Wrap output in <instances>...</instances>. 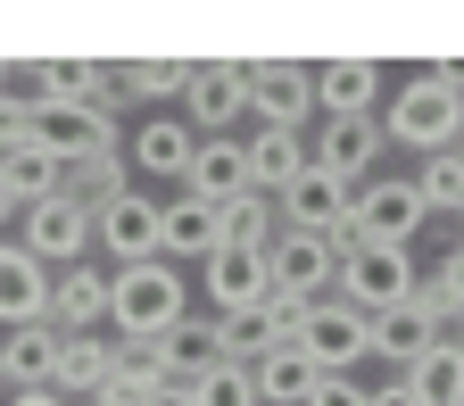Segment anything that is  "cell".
Masks as SVG:
<instances>
[{
    "label": "cell",
    "instance_id": "obj_1",
    "mask_svg": "<svg viewBox=\"0 0 464 406\" xmlns=\"http://www.w3.org/2000/svg\"><path fill=\"white\" fill-rule=\"evenodd\" d=\"M191 315V282L174 257H150V266H125V274H108V332L116 340H166L174 324Z\"/></svg>",
    "mask_w": 464,
    "mask_h": 406
},
{
    "label": "cell",
    "instance_id": "obj_2",
    "mask_svg": "<svg viewBox=\"0 0 464 406\" xmlns=\"http://www.w3.org/2000/svg\"><path fill=\"white\" fill-rule=\"evenodd\" d=\"M382 133H390L398 150H415V158L456 150V133H464V92H456V83H440V75L423 67L415 83H398V92H390V108H382Z\"/></svg>",
    "mask_w": 464,
    "mask_h": 406
},
{
    "label": "cell",
    "instance_id": "obj_3",
    "mask_svg": "<svg viewBox=\"0 0 464 406\" xmlns=\"http://www.w3.org/2000/svg\"><path fill=\"white\" fill-rule=\"evenodd\" d=\"M423 191H415V174H406V183H390V174H373V183L357 191V208H348V224L332 232L340 249H406L423 232Z\"/></svg>",
    "mask_w": 464,
    "mask_h": 406
},
{
    "label": "cell",
    "instance_id": "obj_4",
    "mask_svg": "<svg viewBox=\"0 0 464 406\" xmlns=\"http://www.w3.org/2000/svg\"><path fill=\"white\" fill-rule=\"evenodd\" d=\"M415 290H423V274H415V257H406V249H340V282H332V299H348L365 324L390 315L398 299H415Z\"/></svg>",
    "mask_w": 464,
    "mask_h": 406
},
{
    "label": "cell",
    "instance_id": "obj_5",
    "mask_svg": "<svg viewBox=\"0 0 464 406\" xmlns=\"http://www.w3.org/2000/svg\"><path fill=\"white\" fill-rule=\"evenodd\" d=\"M266 274H274L282 307H315V299H332V282H340V241H332V232H282V241L266 249Z\"/></svg>",
    "mask_w": 464,
    "mask_h": 406
},
{
    "label": "cell",
    "instance_id": "obj_6",
    "mask_svg": "<svg viewBox=\"0 0 464 406\" xmlns=\"http://www.w3.org/2000/svg\"><path fill=\"white\" fill-rule=\"evenodd\" d=\"M183 116L191 133L216 141L249 116V58H191V92H183Z\"/></svg>",
    "mask_w": 464,
    "mask_h": 406
},
{
    "label": "cell",
    "instance_id": "obj_7",
    "mask_svg": "<svg viewBox=\"0 0 464 406\" xmlns=\"http://www.w3.org/2000/svg\"><path fill=\"white\" fill-rule=\"evenodd\" d=\"M158 232H166V199H150V191H125L116 208H100V216H92V241L108 249V274L166 257V249H158Z\"/></svg>",
    "mask_w": 464,
    "mask_h": 406
},
{
    "label": "cell",
    "instance_id": "obj_8",
    "mask_svg": "<svg viewBox=\"0 0 464 406\" xmlns=\"http://www.w3.org/2000/svg\"><path fill=\"white\" fill-rule=\"evenodd\" d=\"M290 348H307L315 373H348L357 357H373V324L348 307V299H315V307L299 315V340H290Z\"/></svg>",
    "mask_w": 464,
    "mask_h": 406
},
{
    "label": "cell",
    "instance_id": "obj_9",
    "mask_svg": "<svg viewBox=\"0 0 464 406\" xmlns=\"http://www.w3.org/2000/svg\"><path fill=\"white\" fill-rule=\"evenodd\" d=\"M17 249H34L50 274H67V266H83L100 241H92V208H75V199H50V208H25L17 216Z\"/></svg>",
    "mask_w": 464,
    "mask_h": 406
},
{
    "label": "cell",
    "instance_id": "obj_10",
    "mask_svg": "<svg viewBox=\"0 0 464 406\" xmlns=\"http://www.w3.org/2000/svg\"><path fill=\"white\" fill-rule=\"evenodd\" d=\"M34 150H50L58 166L108 158V150H116V116H108V108H58V100H34Z\"/></svg>",
    "mask_w": 464,
    "mask_h": 406
},
{
    "label": "cell",
    "instance_id": "obj_11",
    "mask_svg": "<svg viewBox=\"0 0 464 406\" xmlns=\"http://www.w3.org/2000/svg\"><path fill=\"white\" fill-rule=\"evenodd\" d=\"M307 108H315V67H299V58H249V116L257 125L299 133Z\"/></svg>",
    "mask_w": 464,
    "mask_h": 406
},
{
    "label": "cell",
    "instance_id": "obj_12",
    "mask_svg": "<svg viewBox=\"0 0 464 406\" xmlns=\"http://www.w3.org/2000/svg\"><path fill=\"white\" fill-rule=\"evenodd\" d=\"M390 150V133H382V116H324L315 125V166L324 174H340V183H373V158Z\"/></svg>",
    "mask_w": 464,
    "mask_h": 406
},
{
    "label": "cell",
    "instance_id": "obj_13",
    "mask_svg": "<svg viewBox=\"0 0 464 406\" xmlns=\"http://www.w3.org/2000/svg\"><path fill=\"white\" fill-rule=\"evenodd\" d=\"M199 290L216 315H249V307H274V274H266V249H216L199 266Z\"/></svg>",
    "mask_w": 464,
    "mask_h": 406
},
{
    "label": "cell",
    "instance_id": "obj_14",
    "mask_svg": "<svg viewBox=\"0 0 464 406\" xmlns=\"http://www.w3.org/2000/svg\"><path fill=\"white\" fill-rule=\"evenodd\" d=\"M274 208H282V232H340V224H348V208H357V183H340V174L307 166V174H299V183H290Z\"/></svg>",
    "mask_w": 464,
    "mask_h": 406
},
{
    "label": "cell",
    "instance_id": "obj_15",
    "mask_svg": "<svg viewBox=\"0 0 464 406\" xmlns=\"http://www.w3.org/2000/svg\"><path fill=\"white\" fill-rule=\"evenodd\" d=\"M108 373H116V332H67V340H58L50 390L67 398V406H92V398L108 390Z\"/></svg>",
    "mask_w": 464,
    "mask_h": 406
},
{
    "label": "cell",
    "instance_id": "obj_16",
    "mask_svg": "<svg viewBox=\"0 0 464 406\" xmlns=\"http://www.w3.org/2000/svg\"><path fill=\"white\" fill-rule=\"evenodd\" d=\"M158 249H166L174 266H208V257L224 249V208H208L199 191H174V199H166V232H158Z\"/></svg>",
    "mask_w": 464,
    "mask_h": 406
},
{
    "label": "cell",
    "instance_id": "obj_17",
    "mask_svg": "<svg viewBox=\"0 0 464 406\" xmlns=\"http://www.w3.org/2000/svg\"><path fill=\"white\" fill-rule=\"evenodd\" d=\"M17 324H50V266L17 241H0V332Z\"/></svg>",
    "mask_w": 464,
    "mask_h": 406
},
{
    "label": "cell",
    "instance_id": "obj_18",
    "mask_svg": "<svg viewBox=\"0 0 464 406\" xmlns=\"http://www.w3.org/2000/svg\"><path fill=\"white\" fill-rule=\"evenodd\" d=\"M431 348H440V307L423 299V290H415V299H398L390 315H373V357H390L398 373L423 365Z\"/></svg>",
    "mask_w": 464,
    "mask_h": 406
},
{
    "label": "cell",
    "instance_id": "obj_19",
    "mask_svg": "<svg viewBox=\"0 0 464 406\" xmlns=\"http://www.w3.org/2000/svg\"><path fill=\"white\" fill-rule=\"evenodd\" d=\"M183 191H199L208 208H232V199H249L257 183H249V141L241 133H216V141H199V158H191V183Z\"/></svg>",
    "mask_w": 464,
    "mask_h": 406
},
{
    "label": "cell",
    "instance_id": "obj_20",
    "mask_svg": "<svg viewBox=\"0 0 464 406\" xmlns=\"http://www.w3.org/2000/svg\"><path fill=\"white\" fill-rule=\"evenodd\" d=\"M158 365H166V382H183V390L208 382L216 365H232V357H224V324H216V315H183V324L158 340Z\"/></svg>",
    "mask_w": 464,
    "mask_h": 406
},
{
    "label": "cell",
    "instance_id": "obj_21",
    "mask_svg": "<svg viewBox=\"0 0 464 406\" xmlns=\"http://www.w3.org/2000/svg\"><path fill=\"white\" fill-rule=\"evenodd\" d=\"M50 324L58 332H108V266H67L50 274Z\"/></svg>",
    "mask_w": 464,
    "mask_h": 406
},
{
    "label": "cell",
    "instance_id": "obj_22",
    "mask_svg": "<svg viewBox=\"0 0 464 406\" xmlns=\"http://www.w3.org/2000/svg\"><path fill=\"white\" fill-rule=\"evenodd\" d=\"M307 166H315V141H307V133H290V125H257V133H249V183H257L266 199H282Z\"/></svg>",
    "mask_w": 464,
    "mask_h": 406
},
{
    "label": "cell",
    "instance_id": "obj_23",
    "mask_svg": "<svg viewBox=\"0 0 464 406\" xmlns=\"http://www.w3.org/2000/svg\"><path fill=\"white\" fill-rule=\"evenodd\" d=\"M191 158H199L191 116H150V125L133 133V166H141V174H158V183H174V191L191 183Z\"/></svg>",
    "mask_w": 464,
    "mask_h": 406
},
{
    "label": "cell",
    "instance_id": "obj_24",
    "mask_svg": "<svg viewBox=\"0 0 464 406\" xmlns=\"http://www.w3.org/2000/svg\"><path fill=\"white\" fill-rule=\"evenodd\" d=\"M373 100H382V58H324L315 67L324 116H373Z\"/></svg>",
    "mask_w": 464,
    "mask_h": 406
},
{
    "label": "cell",
    "instance_id": "obj_25",
    "mask_svg": "<svg viewBox=\"0 0 464 406\" xmlns=\"http://www.w3.org/2000/svg\"><path fill=\"white\" fill-rule=\"evenodd\" d=\"M0 191H9L17 208H50V199H67V166H58L50 150H9V158H0Z\"/></svg>",
    "mask_w": 464,
    "mask_h": 406
},
{
    "label": "cell",
    "instance_id": "obj_26",
    "mask_svg": "<svg viewBox=\"0 0 464 406\" xmlns=\"http://www.w3.org/2000/svg\"><path fill=\"white\" fill-rule=\"evenodd\" d=\"M249 373H257V398H266V406H307V398H315V382H324V373L307 365V348H290V340H282V348H266Z\"/></svg>",
    "mask_w": 464,
    "mask_h": 406
},
{
    "label": "cell",
    "instance_id": "obj_27",
    "mask_svg": "<svg viewBox=\"0 0 464 406\" xmlns=\"http://www.w3.org/2000/svg\"><path fill=\"white\" fill-rule=\"evenodd\" d=\"M9 340V390H50V373H58V324H17V332H0Z\"/></svg>",
    "mask_w": 464,
    "mask_h": 406
},
{
    "label": "cell",
    "instance_id": "obj_28",
    "mask_svg": "<svg viewBox=\"0 0 464 406\" xmlns=\"http://www.w3.org/2000/svg\"><path fill=\"white\" fill-rule=\"evenodd\" d=\"M125 191H133V158H125V150H108V158H83V166H67V199H75V208H92V216H100V208H116Z\"/></svg>",
    "mask_w": 464,
    "mask_h": 406
},
{
    "label": "cell",
    "instance_id": "obj_29",
    "mask_svg": "<svg viewBox=\"0 0 464 406\" xmlns=\"http://www.w3.org/2000/svg\"><path fill=\"white\" fill-rule=\"evenodd\" d=\"M116 92L125 100H183L191 92V58H116Z\"/></svg>",
    "mask_w": 464,
    "mask_h": 406
},
{
    "label": "cell",
    "instance_id": "obj_30",
    "mask_svg": "<svg viewBox=\"0 0 464 406\" xmlns=\"http://www.w3.org/2000/svg\"><path fill=\"white\" fill-rule=\"evenodd\" d=\"M398 382L415 390L423 406H464V348H456V340H440L431 357H423V365H406Z\"/></svg>",
    "mask_w": 464,
    "mask_h": 406
},
{
    "label": "cell",
    "instance_id": "obj_31",
    "mask_svg": "<svg viewBox=\"0 0 464 406\" xmlns=\"http://www.w3.org/2000/svg\"><path fill=\"white\" fill-rule=\"evenodd\" d=\"M274 241H282V208L266 191H249V199L224 208V249H274Z\"/></svg>",
    "mask_w": 464,
    "mask_h": 406
},
{
    "label": "cell",
    "instance_id": "obj_32",
    "mask_svg": "<svg viewBox=\"0 0 464 406\" xmlns=\"http://www.w3.org/2000/svg\"><path fill=\"white\" fill-rule=\"evenodd\" d=\"M415 191H423V208L456 216V208H464V158H456V150H431V158L415 166Z\"/></svg>",
    "mask_w": 464,
    "mask_h": 406
},
{
    "label": "cell",
    "instance_id": "obj_33",
    "mask_svg": "<svg viewBox=\"0 0 464 406\" xmlns=\"http://www.w3.org/2000/svg\"><path fill=\"white\" fill-rule=\"evenodd\" d=\"M191 406H266L249 365H216L208 382H191Z\"/></svg>",
    "mask_w": 464,
    "mask_h": 406
},
{
    "label": "cell",
    "instance_id": "obj_34",
    "mask_svg": "<svg viewBox=\"0 0 464 406\" xmlns=\"http://www.w3.org/2000/svg\"><path fill=\"white\" fill-rule=\"evenodd\" d=\"M423 299L440 307V324H456V315H464V241L440 257V274H423Z\"/></svg>",
    "mask_w": 464,
    "mask_h": 406
},
{
    "label": "cell",
    "instance_id": "obj_35",
    "mask_svg": "<svg viewBox=\"0 0 464 406\" xmlns=\"http://www.w3.org/2000/svg\"><path fill=\"white\" fill-rule=\"evenodd\" d=\"M34 141V92H0V158Z\"/></svg>",
    "mask_w": 464,
    "mask_h": 406
},
{
    "label": "cell",
    "instance_id": "obj_36",
    "mask_svg": "<svg viewBox=\"0 0 464 406\" xmlns=\"http://www.w3.org/2000/svg\"><path fill=\"white\" fill-rule=\"evenodd\" d=\"M365 398H373V390H365V382H357V373H324V382H315V398H307V406H365Z\"/></svg>",
    "mask_w": 464,
    "mask_h": 406
},
{
    "label": "cell",
    "instance_id": "obj_37",
    "mask_svg": "<svg viewBox=\"0 0 464 406\" xmlns=\"http://www.w3.org/2000/svg\"><path fill=\"white\" fill-rule=\"evenodd\" d=\"M365 406H423V398L406 390V382H373V398H365Z\"/></svg>",
    "mask_w": 464,
    "mask_h": 406
},
{
    "label": "cell",
    "instance_id": "obj_38",
    "mask_svg": "<svg viewBox=\"0 0 464 406\" xmlns=\"http://www.w3.org/2000/svg\"><path fill=\"white\" fill-rule=\"evenodd\" d=\"M9 406H67L58 390H9Z\"/></svg>",
    "mask_w": 464,
    "mask_h": 406
},
{
    "label": "cell",
    "instance_id": "obj_39",
    "mask_svg": "<svg viewBox=\"0 0 464 406\" xmlns=\"http://www.w3.org/2000/svg\"><path fill=\"white\" fill-rule=\"evenodd\" d=\"M17 216H25V208H17L9 191H0V241H17Z\"/></svg>",
    "mask_w": 464,
    "mask_h": 406
},
{
    "label": "cell",
    "instance_id": "obj_40",
    "mask_svg": "<svg viewBox=\"0 0 464 406\" xmlns=\"http://www.w3.org/2000/svg\"><path fill=\"white\" fill-rule=\"evenodd\" d=\"M150 406H191V390H183V382H166V390H158Z\"/></svg>",
    "mask_w": 464,
    "mask_h": 406
},
{
    "label": "cell",
    "instance_id": "obj_41",
    "mask_svg": "<svg viewBox=\"0 0 464 406\" xmlns=\"http://www.w3.org/2000/svg\"><path fill=\"white\" fill-rule=\"evenodd\" d=\"M431 75H440V83H456V92H464V58H448V67H431Z\"/></svg>",
    "mask_w": 464,
    "mask_h": 406
},
{
    "label": "cell",
    "instance_id": "obj_42",
    "mask_svg": "<svg viewBox=\"0 0 464 406\" xmlns=\"http://www.w3.org/2000/svg\"><path fill=\"white\" fill-rule=\"evenodd\" d=\"M0 398H9V340H0Z\"/></svg>",
    "mask_w": 464,
    "mask_h": 406
},
{
    "label": "cell",
    "instance_id": "obj_43",
    "mask_svg": "<svg viewBox=\"0 0 464 406\" xmlns=\"http://www.w3.org/2000/svg\"><path fill=\"white\" fill-rule=\"evenodd\" d=\"M448 340H456V348H464V315H456V332H448Z\"/></svg>",
    "mask_w": 464,
    "mask_h": 406
},
{
    "label": "cell",
    "instance_id": "obj_44",
    "mask_svg": "<svg viewBox=\"0 0 464 406\" xmlns=\"http://www.w3.org/2000/svg\"><path fill=\"white\" fill-rule=\"evenodd\" d=\"M456 158H464V133H456Z\"/></svg>",
    "mask_w": 464,
    "mask_h": 406
},
{
    "label": "cell",
    "instance_id": "obj_45",
    "mask_svg": "<svg viewBox=\"0 0 464 406\" xmlns=\"http://www.w3.org/2000/svg\"><path fill=\"white\" fill-rule=\"evenodd\" d=\"M92 406H116V398H92Z\"/></svg>",
    "mask_w": 464,
    "mask_h": 406
},
{
    "label": "cell",
    "instance_id": "obj_46",
    "mask_svg": "<svg viewBox=\"0 0 464 406\" xmlns=\"http://www.w3.org/2000/svg\"><path fill=\"white\" fill-rule=\"evenodd\" d=\"M0 83H9V67H0Z\"/></svg>",
    "mask_w": 464,
    "mask_h": 406
},
{
    "label": "cell",
    "instance_id": "obj_47",
    "mask_svg": "<svg viewBox=\"0 0 464 406\" xmlns=\"http://www.w3.org/2000/svg\"><path fill=\"white\" fill-rule=\"evenodd\" d=\"M456 224H464V208H456Z\"/></svg>",
    "mask_w": 464,
    "mask_h": 406
}]
</instances>
